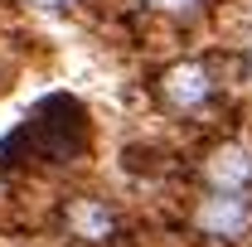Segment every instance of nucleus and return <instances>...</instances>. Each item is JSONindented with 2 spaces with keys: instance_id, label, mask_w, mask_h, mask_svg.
<instances>
[{
  "instance_id": "nucleus-1",
  "label": "nucleus",
  "mask_w": 252,
  "mask_h": 247,
  "mask_svg": "<svg viewBox=\"0 0 252 247\" xmlns=\"http://www.w3.org/2000/svg\"><path fill=\"white\" fill-rule=\"evenodd\" d=\"M88 151V117L73 97H49L34 107V117L20 131L0 141V165H73Z\"/></svg>"
},
{
  "instance_id": "nucleus-2",
  "label": "nucleus",
  "mask_w": 252,
  "mask_h": 247,
  "mask_svg": "<svg viewBox=\"0 0 252 247\" xmlns=\"http://www.w3.org/2000/svg\"><path fill=\"white\" fill-rule=\"evenodd\" d=\"M185 228L204 247H252V194H199Z\"/></svg>"
},
{
  "instance_id": "nucleus-3",
  "label": "nucleus",
  "mask_w": 252,
  "mask_h": 247,
  "mask_svg": "<svg viewBox=\"0 0 252 247\" xmlns=\"http://www.w3.org/2000/svg\"><path fill=\"white\" fill-rule=\"evenodd\" d=\"M59 233L73 238L78 247H112L122 243L126 218L102 194H68V199H59Z\"/></svg>"
},
{
  "instance_id": "nucleus-4",
  "label": "nucleus",
  "mask_w": 252,
  "mask_h": 247,
  "mask_svg": "<svg viewBox=\"0 0 252 247\" xmlns=\"http://www.w3.org/2000/svg\"><path fill=\"white\" fill-rule=\"evenodd\" d=\"M194 180L209 194H252V146L243 141H219L194 165Z\"/></svg>"
},
{
  "instance_id": "nucleus-5",
  "label": "nucleus",
  "mask_w": 252,
  "mask_h": 247,
  "mask_svg": "<svg viewBox=\"0 0 252 247\" xmlns=\"http://www.w3.org/2000/svg\"><path fill=\"white\" fill-rule=\"evenodd\" d=\"M219 93V83H214V73H209V63L199 59H185V63H170L165 73H160V102L170 107V112H204L209 102Z\"/></svg>"
},
{
  "instance_id": "nucleus-6",
  "label": "nucleus",
  "mask_w": 252,
  "mask_h": 247,
  "mask_svg": "<svg viewBox=\"0 0 252 247\" xmlns=\"http://www.w3.org/2000/svg\"><path fill=\"white\" fill-rule=\"evenodd\" d=\"M146 10H160V15H199L204 0H141Z\"/></svg>"
},
{
  "instance_id": "nucleus-7",
  "label": "nucleus",
  "mask_w": 252,
  "mask_h": 247,
  "mask_svg": "<svg viewBox=\"0 0 252 247\" xmlns=\"http://www.w3.org/2000/svg\"><path fill=\"white\" fill-rule=\"evenodd\" d=\"M30 5H39V10H68L73 0H30Z\"/></svg>"
}]
</instances>
